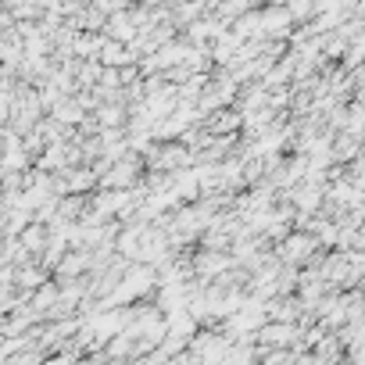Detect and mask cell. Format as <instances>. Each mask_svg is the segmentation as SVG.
I'll return each instance as SVG.
<instances>
[{"mask_svg": "<svg viewBox=\"0 0 365 365\" xmlns=\"http://www.w3.org/2000/svg\"><path fill=\"white\" fill-rule=\"evenodd\" d=\"M201 129L208 136H237V129H244V115L237 108H226V111H215L212 118H205Z\"/></svg>", "mask_w": 365, "mask_h": 365, "instance_id": "5b68a950", "label": "cell"}, {"mask_svg": "<svg viewBox=\"0 0 365 365\" xmlns=\"http://www.w3.org/2000/svg\"><path fill=\"white\" fill-rule=\"evenodd\" d=\"M143 172H147V165H143V158H136V154H125L122 161H115L111 168H108V175L101 179V190H140L143 187Z\"/></svg>", "mask_w": 365, "mask_h": 365, "instance_id": "7a4b0ae2", "label": "cell"}, {"mask_svg": "<svg viewBox=\"0 0 365 365\" xmlns=\"http://www.w3.org/2000/svg\"><path fill=\"white\" fill-rule=\"evenodd\" d=\"M65 182H68V197H86V190H93L97 182H101V172L93 165L72 168V172H65Z\"/></svg>", "mask_w": 365, "mask_h": 365, "instance_id": "8992f818", "label": "cell"}, {"mask_svg": "<svg viewBox=\"0 0 365 365\" xmlns=\"http://www.w3.org/2000/svg\"><path fill=\"white\" fill-rule=\"evenodd\" d=\"M61 125H68V129H83L86 125V118H90V111L83 108V101L79 97H68V101H61L54 111H51Z\"/></svg>", "mask_w": 365, "mask_h": 365, "instance_id": "52a82bcc", "label": "cell"}, {"mask_svg": "<svg viewBox=\"0 0 365 365\" xmlns=\"http://www.w3.org/2000/svg\"><path fill=\"white\" fill-rule=\"evenodd\" d=\"M347 365H365V336L347 347Z\"/></svg>", "mask_w": 365, "mask_h": 365, "instance_id": "7c38bea8", "label": "cell"}, {"mask_svg": "<svg viewBox=\"0 0 365 365\" xmlns=\"http://www.w3.org/2000/svg\"><path fill=\"white\" fill-rule=\"evenodd\" d=\"M194 269H197V279L215 283V279L237 272L240 265H237L233 251H197V255H194Z\"/></svg>", "mask_w": 365, "mask_h": 365, "instance_id": "3957f363", "label": "cell"}, {"mask_svg": "<svg viewBox=\"0 0 365 365\" xmlns=\"http://www.w3.org/2000/svg\"><path fill=\"white\" fill-rule=\"evenodd\" d=\"M358 154H361V140H358V136H351V133H340V136L333 140V161L354 165V161H358Z\"/></svg>", "mask_w": 365, "mask_h": 365, "instance_id": "30bf717a", "label": "cell"}, {"mask_svg": "<svg viewBox=\"0 0 365 365\" xmlns=\"http://www.w3.org/2000/svg\"><path fill=\"white\" fill-rule=\"evenodd\" d=\"M319 247H322V244H319L312 233L294 230V233H290L279 247H272V251H276V258H279L283 265H290V269H301V272H304V269H312V265L322 258V255H319Z\"/></svg>", "mask_w": 365, "mask_h": 365, "instance_id": "6da1fadb", "label": "cell"}, {"mask_svg": "<svg viewBox=\"0 0 365 365\" xmlns=\"http://www.w3.org/2000/svg\"><path fill=\"white\" fill-rule=\"evenodd\" d=\"M265 11V40L272 43H290L294 40V19L287 8H262Z\"/></svg>", "mask_w": 365, "mask_h": 365, "instance_id": "277c9868", "label": "cell"}, {"mask_svg": "<svg viewBox=\"0 0 365 365\" xmlns=\"http://www.w3.org/2000/svg\"><path fill=\"white\" fill-rule=\"evenodd\" d=\"M19 240H22V247H26V251L40 262V258H43V251H47V244H51V230H47V226H40V222H33V226H29V230H26Z\"/></svg>", "mask_w": 365, "mask_h": 365, "instance_id": "9c48e42d", "label": "cell"}, {"mask_svg": "<svg viewBox=\"0 0 365 365\" xmlns=\"http://www.w3.org/2000/svg\"><path fill=\"white\" fill-rule=\"evenodd\" d=\"M93 118H97V125L101 129H129V108L125 104H101L97 111H93Z\"/></svg>", "mask_w": 365, "mask_h": 365, "instance_id": "ba28073f", "label": "cell"}, {"mask_svg": "<svg viewBox=\"0 0 365 365\" xmlns=\"http://www.w3.org/2000/svg\"><path fill=\"white\" fill-rule=\"evenodd\" d=\"M79 358H83L79 351H72V347H61V351H54V354H51L43 365H76Z\"/></svg>", "mask_w": 365, "mask_h": 365, "instance_id": "8fae6325", "label": "cell"}]
</instances>
